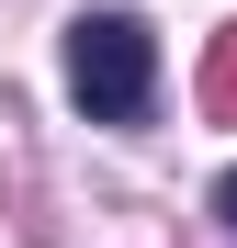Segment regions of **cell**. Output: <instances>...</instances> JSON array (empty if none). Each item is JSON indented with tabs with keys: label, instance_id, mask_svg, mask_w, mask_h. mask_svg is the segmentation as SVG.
Returning a JSON list of instances; mask_svg holds the SVG:
<instances>
[{
	"label": "cell",
	"instance_id": "3",
	"mask_svg": "<svg viewBox=\"0 0 237 248\" xmlns=\"http://www.w3.org/2000/svg\"><path fill=\"white\" fill-rule=\"evenodd\" d=\"M215 215H226V237H237V170H226V181H215Z\"/></svg>",
	"mask_w": 237,
	"mask_h": 248
},
{
	"label": "cell",
	"instance_id": "2",
	"mask_svg": "<svg viewBox=\"0 0 237 248\" xmlns=\"http://www.w3.org/2000/svg\"><path fill=\"white\" fill-rule=\"evenodd\" d=\"M192 102H204L215 124H237V23H226L215 46H204V79H192Z\"/></svg>",
	"mask_w": 237,
	"mask_h": 248
},
{
	"label": "cell",
	"instance_id": "1",
	"mask_svg": "<svg viewBox=\"0 0 237 248\" xmlns=\"http://www.w3.org/2000/svg\"><path fill=\"white\" fill-rule=\"evenodd\" d=\"M158 91V34L136 12H79L68 23V102L91 124H136Z\"/></svg>",
	"mask_w": 237,
	"mask_h": 248
}]
</instances>
